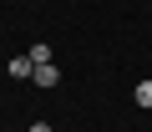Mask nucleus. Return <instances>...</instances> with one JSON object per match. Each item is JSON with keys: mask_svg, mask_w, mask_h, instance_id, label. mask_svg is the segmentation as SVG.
<instances>
[{"mask_svg": "<svg viewBox=\"0 0 152 132\" xmlns=\"http://www.w3.org/2000/svg\"><path fill=\"white\" fill-rule=\"evenodd\" d=\"M5 76H15V81H31V76H36V61H31V56H10Z\"/></svg>", "mask_w": 152, "mask_h": 132, "instance_id": "f03ea898", "label": "nucleus"}, {"mask_svg": "<svg viewBox=\"0 0 152 132\" xmlns=\"http://www.w3.org/2000/svg\"><path fill=\"white\" fill-rule=\"evenodd\" d=\"M26 56H31V61H36V66H46V61H56V56H51V46H46V41H36V46H31V51H26Z\"/></svg>", "mask_w": 152, "mask_h": 132, "instance_id": "20e7f679", "label": "nucleus"}, {"mask_svg": "<svg viewBox=\"0 0 152 132\" xmlns=\"http://www.w3.org/2000/svg\"><path fill=\"white\" fill-rule=\"evenodd\" d=\"M31 81H36L41 92H56V87H61V66H51V61H46V66H36V76H31Z\"/></svg>", "mask_w": 152, "mask_h": 132, "instance_id": "f257e3e1", "label": "nucleus"}, {"mask_svg": "<svg viewBox=\"0 0 152 132\" xmlns=\"http://www.w3.org/2000/svg\"><path fill=\"white\" fill-rule=\"evenodd\" d=\"M31 132H51V122H31Z\"/></svg>", "mask_w": 152, "mask_h": 132, "instance_id": "39448f33", "label": "nucleus"}, {"mask_svg": "<svg viewBox=\"0 0 152 132\" xmlns=\"http://www.w3.org/2000/svg\"><path fill=\"white\" fill-rule=\"evenodd\" d=\"M132 97H137V107H142V112H152V76H147V81H137V92H132Z\"/></svg>", "mask_w": 152, "mask_h": 132, "instance_id": "7ed1b4c3", "label": "nucleus"}]
</instances>
